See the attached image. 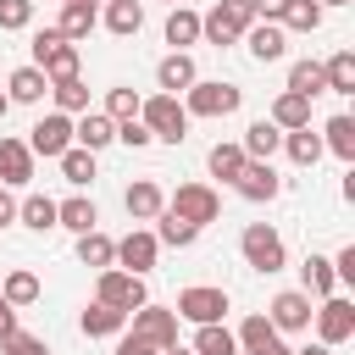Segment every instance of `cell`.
Here are the masks:
<instances>
[{
    "label": "cell",
    "mask_w": 355,
    "mask_h": 355,
    "mask_svg": "<svg viewBox=\"0 0 355 355\" xmlns=\"http://www.w3.org/2000/svg\"><path fill=\"white\" fill-rule=\"evenodd\" d=\"M122 205H128V216H133V222H155V216L166 211V189H161L155 178H139V183H128Z\"/></svg>",
    "instance_id": "2e32d148"
},
{
    "label": "cell",
    "mask_w": 355,
    "mask_h": 355,
    "mask_svg": "<svg viewBox=\"0 0 355 355\" xmlns=\"http://www.w3.org/2000/svg\"><path fill=\"white\" fill-rule=\"evenodd\" d=\"M333 272H338V283H355V244H344L333 255Z\"/></svg>",
    "instance_id": "c3c4849f"
},
{
    "label": "cell",
    "mask_w": 355,
    "mask_h": 355,
    "mask_svg": "<svg viewBox=\"0 0 355 355\" xmlns=\"http://www.w3.org/2000/svg\"><path fill=\"white\" fill-rule=\"evenodd\" d=\"M44 94H50V78H44L33 61H28V67H17V72L6 78V100H11V105H39Z\"/></svg>",
    "instance_id": "44dd1931"
},
{
    "label": "cell",
    "mask_w": 355,
    "mask_h": 355,
    "mask_svg": "<svg viewBox=\"0 0 355 355\" xmlns=\"http://www.w3.org/2000/svg\"><path fill=\"white\" fill-rule=\"evenodd\" d=\"M266 116H272L283 133H288V128H311V100H305V94H294V89H283V94L272 100V111H266Z\"/></svg>",
    "instance_id": "4316f807"
},
{
    "label": "cell",
    "mask_w": 355,
    "mask_h": 355,
    "mask_svg": "<svg viewBox=\"0 0 355 355\" xmlns=\"http://www.w3.org/2000/svg\"><path fill=\"white\" fill-rule=\"evenodd\" d=\"M6 111H11V100H6V89H0V116H6Z\"/></svg>",
    "instance_id": "6f0895ef"
},
{
    "label": "cell",
    "mask_w": 355,
    "mask_h": 355,
    "mask_svg": "<svg viewBox=\"0 0 355 355\" xmlns=\"http://www.w3.org/2000/svg\"><path fill=\"white\" fill-rule=\"evenodd\" d=\"M94 22H100V0H61L55 33L78 44V39H89V33H94Z\"/></svg>",
    "instance_id": "e0dca14e"
},
{
    "label": "cell",
    "mask_w": 355,
    "mask_h": 355,
    "mask_svg": "<svg viewBox=\"0 0 355 355\" xmlns=\"http://www.w3.org/2000/svg\"><path fill=\"white\" fill-rule=\"evenodd\" d=\"M244 105V89L239 83H222V78H194L183 89V111L189 116H233Z\"/></svg>",
    "instance_id": "277c9868"
},
{
    "label": "cell",
    "mask_w": 355,
    "mask_h": 355,
    "mask_svg": "<svg viewBox=\"0 0 355 355\" xmlns=\"http://www.w3.org/2000/svg\"><path fill=\"white\" fill-rule=\"evenodd\" d=\"M55 227H67V233H89V227H100V211H94V200H83V194H72V200H55Z\"/></svg>",
    "instance_id": "d4e9b609"
},
{
    "label": "cell",
    "mask_w": 355,
    "mask_h": 355,
    "mask_svg": "<svg viewBox=\"0 0 355 355\" xmlns=\"http://www.w3.org/2000/svg\"><path fill=\"white\" fill-rule=\"evenodd\" d=\"M239 255H244V266H255V272H283L288 266V244H283V233L272 227V222H250L244 233H239Z\"/></svg>",
    "instance_id": "3957f363"
},
{
    "label": "cell",
    "mask_w": 355,
    "mask_h": 355,
    "mask_svg": "<svg viewBox=\"0 0 355 355\" xmlns=\"http://www.w3.org/2000/svg\"><path fill=\"white\" fill-rule=\"evenodd\" d=\"M78 327H83V338H116V333L128 327V311H116V305H105V300H94V305H83V316H78Z\"/></svg>",
    "instance_id": "7402d4cb"
},
{
    "label": "cell",
    "mask_w": 355,
    "mask_h": 355,
    "mask_svg": "<svg viewBox=\"0 0 355 355\" xmlns=\"http://www.w3.org/2000/svg\"><path fill=\"white\" fill-rule=\"evenodd\" d=\"M155 222H161V227H155V244H166V250H189V244L200 239V227L183 222V216H172V211H161Z\"/></svg>",
    "instance_id": "60d3db41"
},
{
    "label": "cell",
    "mask_w": 355,
    "mask_h": 355,
    "mask_svg": "<svg viewBox=\"0 0 355 355\" xmlns=\"http://www.w3.org/2000/svg\"><path fill=\"white\" fill-rule=\"evenodd\" d=\"M244 161H250V155H244V144H222V139H216V144L205 150V166H211V178H222V183H233Z\"/></svg>",
    "instance_id": "8d00e7d4"
},
{
    "label": "cell",
    "mask_w": 355,
    "mask_h": 355,
    "mask_svg": "<svg viewBox=\"0 0 355 355\" xmlns=\"http://www.w3.org/2000/svg\"><path fill=\"white\" fill-rule=\"evenodd\" d=\"M155 255H161V244H155V233H150V227H133L128 239H116V266H122V272H133V277H144V272L155 266Z\"/></svg>",
    "instance_id": "5bb4252c"
},
{
    "label": "cell",
    "mask_w": 355,
    "mask_h": 355,
    "mask_svg": "<svg viewBox=\"0 0 355 355\" xmlns=\"http://www.w3.org/2000/svg\"><path fill=\"white\" fill-rule=\"evenodd\" d=\"M233 338H239V349L250 355V349H261L266 338H277V327H272V322L255 311V316H244V322H239V333H233Z\"/></svg>",
    "instance_id": "7bdbcfd3"
},
{
    "label": "cell",
    "mask_w": 355,
    "mask_h": 355,
    "mask_svg": "<svg viewBox=\"0 0 355 355\" xmlns=\"http://www.w3.org/2000/svg\"><path fill=\"white\" fill-rule=\"evenodd\" d=\"M6 222H17V200H11V189L0 183V227H6Z\"/></svg>",
    "instance_id": "f907efd6"
},
{
    "label": "cell",
    "mask_w": 355,
    "mask_h": 355,
    "mask_svg": "<svg viewBox=\"0 0 355 355\" xmlns=\"http://www.w3.org/2000/svg\"><path fill=\"white\" fill-rule=\"evenodd\" d=\"M139 100H144L139 89H128V83H116V89H105V105H100V111H105L111 122H128V116H139Z\"/></svg>",
    "instance_id": "b9f144b4"
},
{
    "label": "cell",
    "mask_w": 355,
    "mask_h": 355,
    "mask_svg": "<svg viewBox=\"0 0 355 355\" xmlns=\"http://www.w3.org/2000/svg\"><path fill=\"white\" fill-rule=\"evenodd\" d=\"M33 67L50 78V83H61V78H83V61H78V44L72 39H61L55 28H39L33 33Z\"/></svg>",
    "instance_id": "6da1fadb"
},
{
    "label": "cell",
    "mask_w": 355,
    "mask_h": 355,
    "mask_svg": "<svg viewBox=\"0 0 355 355\" xmlns=\"http://www.w3.org/2000/svg\"><path fill=\"white\" fill-rule=\"evenodd\" d=\"M166 6H183V0H166Z\"/></svg>",
    "instance_id": "680465c9"
},
{
    "label": "cell",
    "mask_w": 355,
    "mask_h": 355,
    "mask_svg": "<svg viewBox=\"0 0 355 355\" xmlns=\"http://www.w3.org/2000/svg\"><path fill=\"white\" fill-rule=\"evenodd\" d=\"M244 44H250V55L266 67V61H283L288 33H283V22H250V28H244Z\"/></svg>",
    "instance_id": "ac0fdd59"
},
{
    "label": "cell",
    "mask_w": 355,
    "mask_h": 355,
    "mask_svg": "<svg viewBox=\"0 0 355 355\" xmlns=\"http://www.w3.org/2000/svg\"><path fill=\"white\" fill-rule=\"evenodd\" d=\"M33 28V0H0V33Z\"/></svg>",
    "instance_id": "ee69618b"
},
{
    "label": "cell",
    "mask_w": 355,
    "mask_h": 355,
    "mask_svg": "<svg viewBox=\"0 0 355 355\" xmlns=\"http://www.w3.org/2000/svg\"><path fill=\"white\" fill-rule=\"evenodd\" d=\"M100 22H105V28L116 33V39H133V33L144 28V0H105Z\"/></svg>",
    "instance_id": "cb8c5ba5"
},
{
    "label": "cell",
    "mask_w": 355,
    "mask_h": 355,
    "mask_svg": "<svg viewBox=\"0 0 355 355\" xmlns=\"http://www.w3.org/2000/svg\"><path fill=\"white\" fill-rule=\"evenodd\" d=\"M161 355H194V349H189V344H166Z\"/></svg>",
    "instance_id": "11a10c76"
},
{
    "label": "cell",
    "mask_w": 355,
    "mask_h": 355,
    "mask_svg": "<svg viewBox=\"0 0 355 355\" xmlns=\"http://www.w3.org/2000/svg\"><path fill=\"white\" fill-rule=\"evenodd\" d=\"M72 144H83V150H94V155H100L105 144H116V122H111L105 111H94V105H89V111L72 122Z\"/></svg>",
    "instance_id": "d6986e66"
},
{
    "label": "cell",
    "mask_w": 355,
    "mask_h": 355,
    "mask_svg": "<svg viewBox=\"0 0 355 355\" xmlns=\"http://www.w3.org/2000/svg\"><path fill=\"white\" fill-rule=\"evenodd\" d=\"M78 261H83V266H94V272H105V266H116V239H105L100 227H89V233H78Z\"/></svg>",
    "instance_id": "f1b7e54d"
},
{
    "label": "cell",
    "mask_w": 355,
    "mask_h": 355,
    "mask_svg": "<svg viewBox=\"0 0 355 355\" xmlns=\"http://www.w3.org/2000/svg\"><path fill=\"white\" fill-rule=\"evenodd\" d=\"M67 144H72V116H67V111H44V116L28 128V150L44 155V161H55Z\"/></svg>",
    "instance_id": "7c38bea8"
},
{
    "label": "cell",
    "mask_w": 355,
    "mask_h": 355,
    "mask_svg": "<svg viewBox=\"0 0 355 355\" xmlns=\"http://www.w3.org/2000/svg\"><path fill=\"white\" fill-rule=\"evenodd\" d=\"M161 33H166V44H172V50H189V44H200V11H189V6H172Z\"/></svg>",
    "instance_id": "484cf974"
},
{
    "label": "cell",
    "mask_w": 355,
    "mask_h": 355,
    "mask_svg": "<svg viewBox=\"0 0 355 355\" xmlns=\"http://www.w3.org/2000/svg\"><path fill=\"white\" fill-rule=\"evenodd\" d=\"M194 78H200V67H194V55H189V50H172V55H161V67H155L161 94H183Z\"/></svg>",
    "instance_id": "ffe728a7"
},
{
    "label": "cell",
    "mask_w": 355,
    "mask_h": 355,
    "mask_svg": "<svg viewBox=\"0 0 355 355\" xmlns=\"http://www.w3.org/2000/svg\"><path fill=\"white\" fill-rule=\"evenodd\" d=\"M266 322H272L277 333H311V294H305V288H283V294H272Z\"/></svg>",
    "instance_id": "4fadbf2b"
},
{
    "label": "cell",
    "mask_w": 355,
    "mask_h": 355,
    "mask_svg": "<svg viewBox=\"0 0 355 355\" xmlns=\"http://www.w3.org/2000/svg\"><path fill=\"white\" fill-rule=\"evenodd\" d=\"M288 89H294V94H305V100H316V94H327V78H322V61H311V55H305V61H294V67H288Z\"/></svg>",
    "instance_id": "f35d334b"
},
{
    "label": "cell",
    "mask_w": 355,
    "mask_h": 355,
    "mask_svg": "<svg viewBox=\"0 0 355 355\" xmlns=\"http://www.w3.org/2000/svg\"><path fill=\"white\" fill-rule=\"evenodd\" d=\"M233 189H239V200H250V205H272V200L283 194V178H277L272 161H244L239 178H233Z\"/></svg>",
    "instance_id": "8fae6325"
},
{
    "label": "cell",
    "mask_w": 355,
    "mask_h": 355,
    "mask_svg": "<svg viewBox=\"0 0 355 355\" xmlns=\"http://www.w3.org/2000/svg\"><path fill=\"white\" fill-rule=\"evenodd\" d=\"M0 355H50V344H44L39 333H22V327H11V333L0 338Z\"/></svg>",
    "instance_id": "f6af8a7d"
},
{
    "label": "cell",
    "mask_w": 355,
    "mask_h": 355,
    "mask_svg": "<svg viewBox=\"0 0 355 355\" xmlns=\"http://www.w3.org/2000/svg\"><path fill=\"white\" fill-rule=\"evenodd\" d=\"M17 222H22L28 233H50V227H55V200H50V194H28V200H17Z\"/></svg>",
    "instance_id": "d6a6232c"
},
{
    "label": "cell",
    "mask_w": 355,
    "mask_h": 355,
    "mask_svg": "<svg viewBox=\"0 0 355 355\" xmlns=\"http://www.w3.org/2000/svg\"><path fill=\"white\" fill-rule=\"evenodd\" d=\"M94 300H105V305H116V311H139V305L150 300V288H144V277H133V272H122V266H105L100 283H94Z\"/></svg>",
    "instance_id": "9c48e42d"
},
{
    "label": "cell",
    "mask_w": 355,
    "mask_h": 355,
    "mask_svg": "<svg viewBox=\"0 0 355 355\" xmlns=\"http://www.w3.org/2000/svg\"><path fill=\"white\" fill-rule=\"evenodd\" d=\"M0 294L17 305V311H28V305H39V294H44V283H39V272H28V266H17V272H6V283H0Z\"/></svg>",
    "instance_id": "f546056e"
},
{
    "label": "cell",
    "mask_w": 355,
    "mask_h": 355,
    "mask_svg": "<svg viewBox=\"0 0 355 355\" xmlns=\"http://www.w3.org/2000/svg\"><path fill=\"white\" fill-rule=\"evenodd\" d=\"M300 283H305V294H338V272H333V261L327 255H305V266H300Z\"/></svg>",
    "instance_id": "836d02e7"
},
{
    "label": "cell",
    "mask_w": 355,
    "mask_h": 355,
    "mask_svg": "<svg viewBox=\"0 0 355 355\" xmlns=\"http://www.w3.org/2000/svg\"><path fill=\"white\" fill-rule=\"evenodd\" d=\"M55 161H61V178H67L72 189H89V183H94V150H83V144H67Z\"/></svg>",
    "instance_id": "1f68e13d"
},
{
    "label": "cell",
    "mask_w": 355,
    "mask_h": 355,
    "mask_svg": "<svg viewBox=\"0 0 355 355\" xmlns=\"http://www.w3.org/2000/svg\"><path fill=\"white\" fill-rule=\"evenodd\" d=\"M250 22H255V6H250V0H216V6L200 17V39H205V44H239Z\"/></svg>",
    "instance_id": "5b68a950"
},
{
    "label": "cell",
    "mask_w": 355,
    "mask_h": 355,
    "mask_svg": "<svg viewBox=\"0 0 355 355\" xmlns=\"http://www.w3.org/2000/svg\"><path fill=\"white\" fill-rule=\"evenodd\" d=\"M322 78H327V94H355V50H333L322 61Z\"/></svg>",
    "instance_id": "4dcf8cb0"
},
{
    "label": "cell",
    "mask_w": 355,
    "mask_h": 355,
    "mask_svg": "<svg viewBox=\"0 0 355 355\" xmlns=\"http://www.w3.org/2000/svg\"><path fill=\"white\" fill-rule=\"evenodd\" d=\"M322 150H333L338 161H355V116H327L322 122Z\"/></svg>",
    "instance_id": "83f0119b"
},
{
    "label": "cell",
    "mask_w": 355,
    "mask_h": 355,
    "mask_svg": "<svg viewBox=\"0 0 355 355\" xmlns=\"http://www.w3.org/2000/svg\"><path fill=\"white\" fill-rule=\"evenodd\" d=\"M116 355H161V349H155L150 338H139V333L122 327V333H116Z\"/></svg>",
    "instance_id": "7dc6e473"
},
{
    "label": "cell",
    "mask_w": 355,
    "mask_h": 355,
    "mask_svg": "<svg viewBox=\"0 0 355 355\" xmlns=\"http://www.w3.org/2000/svg\"><path fill=\"white\" fill-rule=\"evenodd\" d=\"M11 327H17V305H11V300H6V294H0V338H6V333H11Z\"/></svg>",
    "instance_id": "816d5d0a"
},
{
    "label": "cell",
    "mask_w": 355,
    "mask_h": 355,
    "mask_svg": "<svg viewBox=\"0 0 355 355\" xmlns=\"http://www.w3.org/2000/svg\"><path fill=\"white\" fill-rule=\"evenodd\" d=\"M172 311H178V322H194V327H200V322H222V316H227V288H216V283H194V288L178 294Z\"/></svg>",
    "instance_id": "ba28073f"
},
{
    "label": "cell",
    "mask_w": 355,
    "mask_h": 355,
    "mask_svg": "<svg viewBox=\"0 0 355 355\" xmlns=\"http://www.w3.org/2000/svg\"><path fill=\"white\" fill-rule=\"evenodd\" d=\"M50 100H55V111L83 116V111H89V83H83V78H61V83H50Z\"/></svg>",
    "instance_id": "ab89813d"
},
{
    "label": "cell",
    "mask_w": 355,
    "mask_h": 355,
    "mask_svg": "<svg viewBox=\"0 0 355 355\" xmlns=\"http://www.w3.org/2000/svg\"><path fill=\"white\" fill-rule=\"evenodd\" d=\"M294 355H333V349H327V344L316 338V344H305V349H294Z\"/></svg>",
    "instance_id": "db71d44e"
},
{
    "label": "cell",
    "mask_w": 355,
    "mask_h": 355,
    "mask_svg": "<svg viewBox=\"0 0 355 355\" xmlns=\"http://www.w3.org/2000/svg\"><path fill=\"white\" fill-rule=\"evenodd\" d=\"M311 327H316V338H322L327 349H338V344L355 338V305H349L344 294H327V300L311 311Z\"/></svg>",
    "instance_id": "52a82bcc"
},
{
    "label": "cell",
    "mask_w": 355,
    "mask_h": 355,
    "mask_svg": "<svg viewBox=\"0 0 355 355\" xmlns=\"http://www.w3.org/2000/svg\"><path fill=\"white\" fill-rule=\"evenodd\" d=\"M250 6H255V22H277L288 0H250Z\"/></svg>",
    "instance_id": "681fc988"
},
{
    "label": "cell",
    "mask_w": 355,
    "mask_h": 355,
    "mask_svg": "<svg viewBox=\"0 0 355 355\" xmlns=\"http://www.w3.org/2000/svg\"><path fill=\"white\" fill-rule=\"evenodd\" d=\"M316 6H322V11H327V6H349V0H316Z\"/></svg>",
    "instance_id": "9f6ffc18"
},
{
    "label": "cell",
    "mask_w": 355,
    "mask_h": 355,
    "mask_svg": "<svg viewBox=\"0 0 355 355\" xmlns=\"http://www.w3.org/2000/svg\"><path fill=\"white\" fill-rule=\"evenodd\" d=\"M250 355H294V349H288L283 338H266V344H261V349H250Z\"/></svg>",
    "instance_id": "f5cc1de1"
},
{
    "label": "cell",
    "mask_w": 355,
    "mask_h": 355,
    "mask_svg": "<svg viewBox=\"0 0 355 355\" xmlns=\"http://www.w3.org/2000/svg\"><path fill=\"white\" fill-rule=\"evenodd\" d=\"M116 144H128V150H144V144H155V139H150V128H144L139 116H128V122H116Z\"/></svg>",
    "instance_id": "bcb514c9"
},
{
    "label": "cell",
    "mask_w": 355,
    "mask_h": 355,
    "mask_svg": "<svg viewBox=\"0 0 355 355\" xmlns=\"http://www.w3.org/2000/svg\"><path fill=\"white\" fill-rule=\"evenodd\" d=\"M322 17H327V11H322L316 0H288L277 22H283V33H316V28H322Z\"/></svg>",
    "instance_id": "74e56055"
},
{
    "label": "cell",
    "mask_w": 355,
    "mask_h": 355,
    "mask_svg": "<svg viewBox=\"0 0 355 355\" xmlns=\"http://www.w3.org/2000/svg\"><path fill=\"white\" fill-rule=\"evenodd\" d=\"M239 144H244V155H250V161H272V155L283 150V128H277L272 116H261V122H250V128H244V139H239Z\"/></svg>",
    "instance_id": "603a6c76"
},
{
    "label": "cell",
    "mask_w": 355,
    "mask_h": 355,
    "mask_svg": "<svg viewBox=\"0 0 355 355\" xmlns=\"http://www.w3.org/2000/svg\"><path fill=\"white\" fill-rule=\"evenodd\" d=\"M283 150H288L294 166H316V161H322V133H311V128H288V133H283Z\"/></svg>",
    "instance_id": "d590c367"
},
{
    "label": "cell",
    "mask_w": 355,
    "mask_h": 355,
    "mask_svg": "<svg viewBox=\"0 0 355 355\" xmlns=\"http://www.w3.org/2000/svg\"><path fill=\"white\" fill-rule=\"evenodd\" d=\"M189 349H194V355H239V338H233L222 322H200Z\"/></svg>",
    "instance_id": "e575fe53"
},
{
    "label": "cell",
    "mask_w": 355,
    "mask_h": 355,
    "mask_svg": "<svg viewBox=\"0 0 355 355\" xmlns=\"http://www.w3.org/2000/svg\"><path fill=\"white\" fill-rule=\"evenodd\" d=\"M33 150H28V139H0V183L6 189H28L33 183Z\"/></svg>",
    "instance_id": "9a60e30c"
},
{
    "label": "cell",
    "mask_w": 355,
    "mask_h": 355,
    "mask_svg": "<svg viewBox=\"0 0 355 355\" xmlns=\"http://www.w3.org/2000/svg\"><path fill=\"white\" fill-rule=\"evenodd\" d=\"M128 333H139V338H150L155 349H166V344H178V311L172 305H155V300H144L139 311H128Z\"/></svg>",
    "instance_id": "30bf717a"
},
{
    "label": "cell",
    "mask_w": 355,
    "mask_h": 355,
    "mask_svg": "<svg viewBox=\"0 0 355 355\" xmlns=\"http://www.w3.org/2000/svg\"><path fill=\"white\" fill-rule=\"evenodd\" d=\"M166 211L183 216V222H194V227H211V222L222 216V194H216L211 183H178V189L166 194Z\"/></svg>",
    "instance_id": "8992f818"
},
{
    "label": "cell",
    "mask_w": 355,
    "mask_h": 355,
    "mask_svg": "<svg viewBox=\"0 0 355 355\" xmlns=\"http://www.w3.org/2000/svg\"><path fill=\"white\" fill-rule=\"evenodd\" d=\"M139 122L150 128V139H161V144H183L194 116L183 111L178 94H150V100H139Z\"/></svg>",
    "instance_id": "7a4b0ae2"
}]
</instances>
